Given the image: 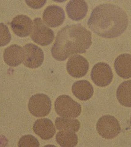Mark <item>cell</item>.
<instances>
[{"instance_id": "6da1fadb", "label": "cell", "mask_w": 131, "mask_h": 147, "mask_svg": "<svg viewBox=\"0 0 131 147\" xmlns=\"http://www.w3.org/2000/svg\"><path fill=\"white\" fill-rule=\"evenodd\" d=\"M128 25L126 13L121 7L103 4L93 9L88 21L90 30L104 38H115L123 34Z\"/></svg>"}, {"instance_id": "7a4b0ae2", "label": "cell", "mask_w": 131, "mask_h": 147, "mask_svg": "<svg viewBox=\"0 0 131 147\" xmlns=\"http://www.w3.org/2000/svg\"><path fill=\"white\" fill-rule=\"evenodd\" d=\"M91 32L80 24L67 26L58 33L51 50L53 57L65 61L71 55L87 52L91 45Z\"/></svg>"}, {"instance_id": "3957f363", "label": "cell", "mask_w": 131, "mask_h": 147, "mask_svg": "<svg viewBox=\"0 0 131 147\" xmlns=\"http://www.w3.org/2000/svg\"><path fill=\"white\" fill-rule=\"evenodd\" d=\"M55 109L56 113L61 117L75 118L82 112L80 104L67 95H61L56 99Z\"/></svg>"}, {"instance_id": "277c9868", "label": "cell", "mask_w": 131, "mask_h": 147, "mask_svg": "<svg viewBox=\"0 0 131 147\" xmlns=\"http://www.w3.org/2000/svg\"><path fill=\"white\" fill-rule=\"evenodd\" d=\"M31 38L36 44L46 46L53 42L55 35L53 31L44 24L41 18H36L33 23Z\"/></svg>"}, {"instance_id": "5b68a950", "label": "cell", "mask_w": 131, "mask_h": 147, "mask_svg": "<svg viewBox=\"0 0 131 147\" xmlns=\"http://www.w3.org/2000/svg\"><path fill=\"white\" fill-rule=\"evenodd\" d=\"M96 127L99 134L107 139H114L121 132L118 121L111 115H104L99 118Z\"/></svg>"}, {"instance_id": "8992f818", "label": "cell", "mask_w": 131, "mask_h": 147, "mask_svg": "<svg viewBox=\"0 0 131 147\" xmlns=\"http://www.w3.org/2000/svg\"><path fill=\"white\" fill-rule=\"evenodd\" d=\"M51 108V100L46 94H36L30 99L28 109L34 117H44L48 115L50 112Z\"/></svg>"}, {"instance_id": "52a82bcc", "label": "cell", "mask_w": 131, "mask_h": 147, "mask_svg": "<svg viewBox=\"0 0 131 147\" xmlns=\"http://www.w3.org/2000/svg\"><path fill=\"white\" fill-rule=\"evenodd\" d=\"M91 77L97 86L104 87L111 84L114 75L110 66L105 63L101 62L94 66L91 70Z\"/></svg>"}, {"instance_id": "ba28073f", "label": "cell", "mask_w": 131, "mask_h": 147, "mask_svg": "<svg viewBox=\"0 0 131 147\" xmlns=\"http://www.w3.org/2000/svg\"><path fill=\"white\" fill-rule=\"evenodd\" d=\"M24 65L29 68L34 69L42 65L44 59L42 50L33 44H27L24 47Z\"/></svg>"}, {"instance_id": "9c48e42d", "label": "cell", "mask_w": 131, "mask_h": 147, "mask_svg": "<svg viewBox=\"0 0 131 147\" xmlns=\"http://www.w3.org/2000/svg\"><path fill=\"white\" fill-rule=\"evenodd\" d=\"M66 67L70 76L75 78H80L87 74L89 63L87 59L83 57L75 55L69 59Z\"/></svg>"}, {"instance_id": "30bf717a", "label": "cell", "mask_w": 131, "mask_h": 147, "mask_svg": "<svg viewBox=\"0 0 131 147\" xmlns=\"http://www.w3.org/2000/svg\"><path fill=\"white\" fill-rule=\"evenodd\" d=\"M64 19V12L59 6H48L43 13V20L46 24L50 27L56 28L61 25Z\"/></svg>"}, {"instance_id": "8fae6325", "label": "cell", "mask_w": 131, "mask_h": 147, "mask_svg": "<svg viewBox=\"0 0 131 147\" xmlns=\"http://www.w3.org/2000/svg\"><path fill=\"white\" fill-rule=\"evenodd\" d=\"M11 28L17 36L26 37L31 34L33 22L31 18L24 15H19L13 18L11 23Z\"/></svg>"}, {"instance_id": "7c38bea8", "label": "cell", "mask_w": 131, "mask_h": 147, "mask_svg": "<svg viewBox=\"0 0 131 147\" xmlns=\"http://www.w3.org/2000/svg\"><path fill=\"white\" fill-rule=\"evenodd\" d=\"M3 57L7 65L12 67L17 66L24 61V49L18 45H12L4 50Z\"/></svg>"}, {"instance_id": "4fadbf2b", "label": "cell", "mask_w": 131, "mask_h": 147, "mask_svg": "<svg viewBox=\"0 0 131 147\" xmlns=\"http://www.w3.org/2000/svg\"><path fill=\"white\" fill-rule=\"evenodd\" d=\"M33 131L43 140H49L55 135V127L53 122L48 118L37 119L34 123Z\"/></svg>"}, {"instance_id": "5bb4252c", "label": "cell", "mask_w": 131, "mask_h": 147, "mask_svg": "<svg viewBox=\"0 0 131 147\" xmlns=\"http://www.w3.org/2000/svg\"><path fill=\"white\" fill-rule=\"evenodd\" d=\"M88 9L84 0H71L66 6V12L71 19L79 21L85 17Z\"/></svg>"}, {"instance_id": "9a60e30c", "label": "cell", "mask_w": 131, "mask_h": 147, "mask_svg": "<svg viewBox=\"0 0 131 147\" xmlns=\"http://www.w3.org/2000/svg\"><path fill=\"white\" fill-rule=\"evenodd\" d=\"M72 91L77 98L83 101L91 98L94 93L92 85L85 80L75 82L72 85Z\"/></svg>"}, {"instance_id": "2e32d148", "label": "cell", "mask_w": 131, "mask_h": 147, "mask_svg": "<svg viewBox=\"0 0 131 147\" xmlns=\"http://www.w3.org/2000/svg\"><path fill=\"white\" fill-rule=\"evenodd\" d=\"M115 69L117 74L123 79L131 77V55H120L115 61Z\"/></svg>"}, {"instance_id": "e0dca14e", "label": "cell", "mask_w": 131, "mask_h": 147, "mask_svg": "<svg viewBox=\"0 0 131 147\" xmlns=\"http://www.w3.org/2000/svg\"><path fill=\"white\" fill-rule=\"evenodd\" d=\"M116 97L122 105L131 107V80L121 84L117 89Z\"/></svg>"}, {"instance_id": "ac0fdd59", "label": "cell", "mask_w": 131, "mask_h": 147, "mask_svg": "<svg viewBox=\"0 0 131 147\" xmlns=\"http://www.w3.org/2000/svg\"><path fill=\"white\" fill-rule=\"evenodd\" d=\"M56 140L62 147H74L78 143V137L75 132L63 130L57 133Z\"/></svg>"}, {"instance_id": "d6986e66", "label": "cell", "mask_w": 131, "mask_h": 147, "mask_svg": "<svg viewBox=\"0 0 131 147\" xmlns=\"http://www.w3.org/2000/svg\"><path fill=\"white\" fill-rule=\"evenodd\" d=\"M55 126L57 129L60 131L77 132L80 129V123L77 119L74 118L58 117L55 120Z\"/></svg>"}, {"instance_id": "ffe728a7", "label": "cell", "mask_w": 131, "mask_h": 147, "mask_svg": "<svg viewBox=\"0 0 131 147\" xmlns=\"http://www.w3.org/2000/svg\"><path fill=\"white\" fill-rule=\"evenodd\" d=\"M11 35L7 26L3 24H0V47L5 46L10 42Z\"/></svg>"}, {"instance_id": "44dd1931", "label": "cell", "mask_w": 131, "mask_h": 147, "mask_svg": "<svg viewBox=\"0 0 131 147\" xmlns=\"http://www.w3.org/2000/svg\"><path fill=\"white\" fill-rule=\"evenodd\" d=\"M38 140L32 135H26L20 139L18 146H39Z\"/></svg>"}, {"instance_id": "7402d4cb", "label": "cell", "mask_w": 131, "mask_h": 147, "mask_svg": "<svg viewBox=\"0 0 131 147\" xmlns=\"http://www.w3.org/2000/svg\"><path fill=\"white\" fill-rule=\"evenodd\" d=\"M47 0H25L27 5L32 9H38L42 7Z\"/></svg>"}, {"instance_id": "603a6c76", "label": "cell", "mask_w": 131, "mask_h": 147, "mask_svg": "<svg viewBox=\"0 0 131 147\" xmlns=\"http://www.w3.org/2000/svg\"><path fill=\"white\" fill-rule=\"evenodd\" d=\"M53 1L58 2V3H63V2H65L66 0H53Z\"/></svg>"}, {"instance_id": "cb8c5ba5", "label": "cell", "mask_w": 131, "mask_h": 147, "mask_svg": "<svg viewBox=\"0 0 131 147\" xmlns=\"http://www.w3.org/2000/svg\"><path fill=\"white\" fill-rule=\"evenodd\" d=\"M130 124H131V118H130Z\"/></svg>"}]
</instances>
